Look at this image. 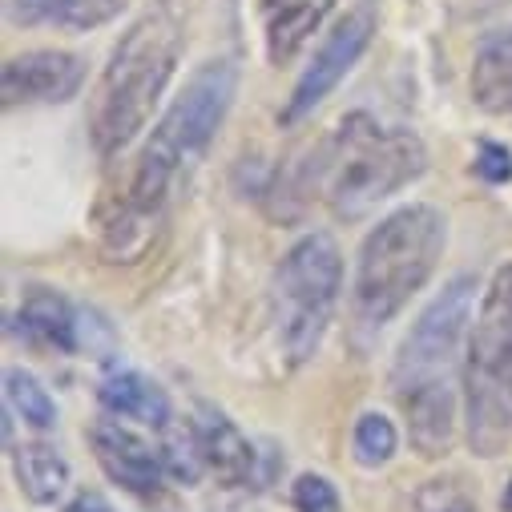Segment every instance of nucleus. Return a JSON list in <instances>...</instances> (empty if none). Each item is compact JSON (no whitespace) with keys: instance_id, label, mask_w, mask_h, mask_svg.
<instances>
[{"instance_id":"obj_16","label":"nucleus","mask_w":512,"mask_h":512,"mask_svg":"<svg viewBox=\"0 0 512 512\" xmlns=\"http://www.w3.org/2000/svg\"><path fill=\"white\" fill-rule=\"evenodd\" d=\"M21 331L41 343V347H57V351H77V311L69 307L65 295L37 287L25 295L21 303Z\"/></svg>"},{"instance_id":"obj_7","label":"nucleus","mask_w":512,"mask_h":512,"mask_svg":"<svg viewBox=\"0 0 512 512\" xmlns=\"http://www.w3.org/2000/svg\"><path fill=\"white\" fill-rule=\"evenodd\" d=\"M343 291V254L327 230L303 234L275 275V307H279V339L291 363H307L335 315Z\"/></svg>"},{"instance_id":"obj_19","label":"nucleus","mask_w":512,"mask_h":512,"mask_svg":"<svg viewBox=\"0 0 512 512\" xmlns=\"http://www.w3.org/2000/svg\"><path fill=\"white\" fill-rule=\"evenodd\" d=\"M162 460H166V476L194 484L206 472V456H202V440H198V424L194 420H170L162 428Z\"/></svg>"},{"instance_id":"obj_9","label":"nucleus","mask_w":512,"mask_h":512,"mask_svg":"<svg viewBox=\"0 0 512 512\" xmlns=\"http://www.w3.org/2000/svg\"><path fill=\"white\" fill-rule=\"evenodd\" d=\"M85 85V61L65 49H29L5 61L0 73V97L5 109L17 105H61L77 97Z\"/></svg>"},{"instance_id":"obj_20","label":"nucleus","mask_w":512,"mask_h":512,"mask_svg":"<svg viewBox=\"0 0 512 512\" xmlns=\"http://www.w3.org/2000/svg\"><path fill=\"white\" fill-rule=\"evenodd\" d=\"M351 448H355V460L363 468H379V464H388L400 448V432L396 424L383 416V412H363L355 420V432H351Z\"/></svg>"},{"instance_id":"obj_18","label":"nucleus","mask_w":512,"mask_h":512,"mask_svg":"<svg viewBox=\"0 0 512 512\" xmlns=\"http://www.w3.org/2000/svg\"><path fill=\"white\" fill-rule=\"evenodd\" d=\"M5 404H9V412L21 416L29 428L49 432V428L57 424V404H53V396L45 392V383H41L33 371H25V367H9V371H5Z\"/></svg>"},{"instance_id":"obj_10","label":"nucleus","mask_w":512,"mask_h":512,"mask_svg":"<svg viewBox=\"0 0 512 512\" xmlns=\"http://www.w3.org/2000/svg\"><path fill=\"white\" fill-rule=\"evenodd\" d=\"M89 444H93V456L101 464V472L121 484L125 492H158L162 480H166V460H162V448H154L146 436H138L125 420L117 416H105L89 428Z\"/></svg>"},{"instance_id":"obj_1","label":"nucleus","mask_w":512,"mask_h":512,"mask_svg":"<svg viewBox=\"0 0 512 512\" xmlns=\"http://www.w3.org/2000/svg\"><path fill=\"white\" fill-rule=\"evenodd\" d=\"M476 315V279L456 275L412 323L392 363V396L408 420L412 448L436 460L456 440V400L464 388L460 347Z\"/></svg>"},{"instance_id":"obj_22","label":"nucleus","mask_w":512,"mask_h":512,"mask_svg":"<svg viewBox=\"0 0 512 512\" xmlns=\"http://www.w3.org/2000/svg\"><path fill=\"white\" fill-rule=\"evenodd\" d=\"M291 504H295V512H343V500H339L335 484L319 472H303L291 484Z\"/></svg>"},{"instance_id":"obj_3","label":"nucleus","mask_w":512,"mask_h":512,"mask_svg":"<svg viewBox=\"0 0 512 512\" xmlns=\"http://www.w3.org/2000/svg\"><path fill=\"white\" fill-rule=\"evenodd\" d=\"M186 49V25L170 0L150 5L113 45L93 93H89V142L101 158L130 146L154 117Z\"/></svg>"},{"instance_id":"obj_8","label":"nucleus","mask_w":512,"mask_h":512,"mask_svg":"<svg viewBox=\"0 0 512 512\" xmlns=\"http://www.w3.org/2000/svg\"><path fill=\"white\" fill-rule=\"evenodd\" d=\"M371 37H375V5H371V0H359V5L347 17H339L331 25V33L319 41L311 65L299 73L287 105L279 109V121L283 125H295L307 113H315L335 93V85L355 69V61L367 53Z\"/></svg>"},{"instance_id":"obj_6","label":"nucleus","mask_w":512,"mask_h":512,"mask_svg":"<svg viewBox=\"0 0 512 512\" xmlns=\"http://www.w3.org/2000/svg\"><path fill=\"white\" fill-rule=\"evenodd\" d=\"M464 420L476 456H500L512 440V263L500 267L472 319L464 355Z\"/></svg>"},{"instance_id":"obj_12","label":"nucleus","mask_w":512,"mask_h":512,"mask_svg":"<svg viewBox=\"0 0 512 512\" xmlns=\"http://www.w3.org/2000/svg\"><path fill=\"white\" fill-rule=\"evenodd\" d=\"M331 9H335V0H259L271 65L295 61L299 49L319 33Z\"/></svg>"},{"instance_id":"obj_15","label":"nucleus","mask_w":512,"mask_h":512,"mask_svg":"<svg viewBox=\"0 0 512 512\" xmlns=\"http://www.w3.org/2000/svg\"><path fill=\"white\" fill-rule=\"evenodd\" d=\"M472 101L492 117H512V25L492 33L472 61Z\"/></svg>"},{"instance_id":"obj_13","label":"nucleus","mask_w":512,"mask_h":512,"mask_svg":"<svg viewBox=\"0 0 512 512\" xmlns=\"http://www.w3.org/2000/svg\"><path fill=\"white\" fill-rule=\"evenodd\" d=\"M97 400L109 416L117 420H134V424H146L154 432H162L174 412H170V396L158 388L154 379H146L142 371H109L101 383H97Z\"/></svg>"},{"instance_id":"obj_17","label":"nucleus","mask_w":512,"mask_h":512,"mask_svg":"<svg viewBox=\"0 0 512 512\" xmlns=\"http://www.w3.org/2000/svg\"><path fill=\"white\" fill-rule=\"evenodd\" d=\"M13 472L21 492L33 504H57L69 488V460L49 444H21L13 448Z\"/></svg>"},{"instance_id":"obj_14","label":"nucleus","mask_w":512,"mask_h":512,"mask_svg":"<svg viewBox=\"0 0 512 512\" xmlns=\"http://www.w3.org/2000/svg\"><path fill=\"white\" fill-rule=\"evenodd\" d=\"M125 9V0H9V21L37 29H69V33H89L109 25Z\"/></svg>"},{"instance_id":"obj_24","label":"nucleus","mask_w":512,"mask_h":512,"mask_svg":"<svg viewBox=\"0 0 512 512\" xmlns=\"http://www.w3.org/2000/svg\"><path fill=\"white\" fill-rule=\"evenodd\" d=\"M61 512H113V504L101 492H77Z\"/></svg>"},{"instance_id":"obj_21","label":"nucleus","mask_w":512,"mask_h":512,"mask_svg":"<svg viewBox=\"0 0 512 512\" xmlns=\"http://www.w3.org/2000/svg\"><path fill=\"white\" fill-rule=\"evenodd\" d=\"M408 512H476V500L460 480H428L424 488H416Z\"/></svg>"},{"instance_id":"obj_2","label":"nucleus","mask_w":512,"mask_h":512,"mask_svg":"<svg viewBox=\"0 0 512 512\" xmlns=\"http://www.w3.org/2000/svg\"><path fill=\"white\" fill-rule=\"evenodd\" d=\"M428 166L424 142L404 125H383L371 113H347L335 134L315 146L311 162H303L291 178V194L311 202L315 194L343 222L371 214L396 190L416 182Z\"/></svg>"},{"instance_id":"obj_25","label":"nucleus","mask_w":512,"mask_h":512,"mask_svg":"<svg viewBox=\"0 0 512 512\" xmlns=\"http://www.w3.org/2000/svg\"><path fill=\"white\" fill-rule=\"evenodd\" d=\"M500 508L512 512V480H508V488H504V496H500Z\"/></svg>"},{"instance_id":"obj_11","label":"nucleus","mask_w":512,"mask_h":512,"mask_svg":"<svg viewBox=\"0 0 512 512\" xmlns=\"http://www.w3.org/2000/svg\"><path fill=\"white\" fill-rule=\"evenodd\" d=\"M194 424H198V440H202L206 468H210L226 488H246L254 476H259V452H254V444L238 432V424H234L226 412H218V408H198Z\"/></svg>"},{"instance_id":"obj_4","label":"nucleus","mask_w":512,"mask_h":512,"mask_svg":"<svg viewBox=\"0 0 512 512\" xmlns=\"http://www.w3.org/2000/svg\"><path fill=\"white\" fill-rule=\"evenodd\" d=\"M238 93V65L230 57H210L190 73L182 93L170 101L150 142L134 162V178L125 190V226H146L170 198V186L190 170L214 142ZM121 226V230H125Z\"/></svg>"},{"instance_id":"obj_23","label":"nucleus","mask_w":512,"mask_h":512,"mask_svg":"<svg viewBox=\"0 0 512 512\" xmlns=\"http://www.w3.org/2000/svg\"><path fill=\"white\" fill-rule=\"evenodd\" d=\"M472 170H476L484 182L504 186V182H512V150H508V146H496V142H480Z\"/></svg>"},{"instance_id":"obj_5","label":"nucleus","mask_w":512,"mask_h":512,"mask_svg":"<svg viewBox=\"0 0 512 512\" xmlns=\"http://www.w3.org/2000/svg\"><path fill=\"white\" fill-rule=\"evenodd\" d=\"M448 246V218L428 206L412 202L379 218L355 254L351 279V307L363 327L392 323L416 291L436 275V263Z\"/></svg>"}]
</instances>
